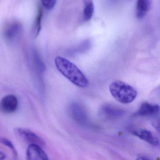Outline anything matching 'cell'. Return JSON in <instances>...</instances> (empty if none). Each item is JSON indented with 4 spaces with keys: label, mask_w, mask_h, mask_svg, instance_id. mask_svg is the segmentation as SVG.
I'll return each mask as SVG.
<instances>
[{
    "label": "cell",
    "mask_w": 160,
    "mask_h": 160,
    "mask_svg": "<svg viewBox=\"0 0 160 160\" xmlns=\"http://www.w3.org/2000/svg\"><path fill=\"white\" fill-rule=\"evenodd\" d=\"M57 0H42L43 6L47 10L53 9L57 3Z\"/></svg>",
    "instance_id": "cell-15"
},
{
    "label": "cell",
    "mask_w": 160,
    "mask_h": 160,
    "mask_svg": "<svg viewBox=\"0 0 160 160\" xmlns=\"http://www.w3.org/2000/svg\"><path fill=\"white\" fill-rule=\"evenodd\" d=\"M151 5V0H138L136 6V16L138 19L146 17Z\"/></svg>",
    "instance_id": "cell-11"
},
{
    "label": "cell",
    "mask_w": 160,
    "mask_h": 160,
    "mask_svg": "<svg viewBox=\"0 0 160 160\" xmlns=\"http://www.w3.org/2000/svg\"><path fill=\"white\" fill-rule=\"evenodd\" d=\"M0 143H1L2 144H3V145H5V146L10 148L12 150L14 155L15 157L18 156L17 152L13 144L10 140L7 139V138H0Z\"/></svg>",
    "instance_id": "cell-14"
},
{
    "label": "cell",
    "mask_w": 160,
    "mask_h": 160,
    "mask_svg": "<svg viewBox=\"0 0 160 160\" xmlns=\"http://www.w3.org/2000/svg\"><path fill=\"white\" fill-rule=\"evenodd\" d=\"M6 155L2 152L0 151V160H4L6 158Z\"/></svg>",
    "instance_id": "cell-17"
},
{
    "label": "cell",
    "mask_w": 160,
    "mask_h": 160,
    "mask_svg": "<svg viewBox=\"0 0 160 160\" xmlns=\"http://www.w3.org/2000/svg\"><path fill=\"white\" fill-rule=\"evenodd\" d=\"M137 159H138V160H149V159H150V158H148L147 156L141 155L140 156H138V158H137Z\"/></svg>",
    "instance_id": "cell-16"
},
{
    "label": "cell",
    "mask_w": 160,
    "mask_h": 160,
    "mask_svg": "<svg viewBox=\"0 0 160 160\" xmlns=\"http://www.w3.org/2000/svg\"><path fill=\"white\" fill-rule=\"evenodd\" d=\"M42 9L41 8H39L35 21L33 23V29H32L33 34L35 37H37L41 32V28H42Z\"/></svg>",
    "instance_id": "cell-13"
},
{
    "label": "cell",
    "mask_w": 160,
    "mask_h": 160,
    "mask_svg": "<svg viewBox=\"0 0 160 160\" xmlns=\"http://www.w3.org/2000/svg\"><path fill=\"white\" fill-rule=\"evenodd\" d=\"M131 133L150 145L154 146L159 145L158 138L149 130L145 129H136L132 130Z\"/></svg>",
    "instance_id": "cell-6"
},
{
    "label": "cell",
    "mask_w": 160,
    "mask_h": 160,
    "mask_svg": "<svg viewBox=\"0 0 160 160\" xmlns=\"http://www.w3.org/2000/svg\"><path fill=\"white\" fill-rule=\"evenodd\" d=\"M27 159L28 160H46L48 158L42 147L36 144H30L27 151Z\"/></svg>",
    "instance_id": "cell-7"
},
{
    "label": "cell",
    "mask_w": 160,
    "mask_h": 160,
    "mask_svg": "<svg viewBox=\"0 0 160 160\" xmlns=\"http://www.w3.org/2000/svg\"><path fill=\"white\" fill-rule=\"evenodd\" d=\"M109 91L114 99L123 104L132 102L136 98L137 92L134 88L123 81L117 80L110 84Z\"/></svg>",
    "instance_id": "cell-2"
},
{
    "label": "cell",
    "mask_w": 160,
    "mask_h": 160,
    "mask_svg": "<svg viewBox=\"0 0 160 160\" xmlns=\"http://www.w3.org/2000/svg\"><path fill=\"white\" fill-rule=\"evenodd\" d=\"M16 134L21 139L30 144H36L41 147L45 146L46 143L42 138L29 129L16 128L14 130Z\"/></svg>",
    "instance_id": "cell-3"
},
{
    "label": "cell",
    "mask_w": 160,
    "mask_h": 160,
    "mask_svg": "<svg viewBox=\"0 0 160 160\" xmlns=\"http://www.w3.org/2000/svg\"><path fill=\"white\" fill-rule=\"evenodd\" d=\"M83 19L88 22L92 18L94 11V4L92 0H83Z\"/></svg>",
    "instance_id": "cell-12"
},
{
    "label": "cell",
    "mask_w": 160,
    "mask_h": 160,
    "mask_svg": "<svg viewBox=\"0 0 160 160\" xmlns=\"http://www.w3.org/2000/svg\"><path fill=\"white\" fill-rule=\"evenodd\" d=\"M71 111L74 119L78 123L85 124L87 123L88 117L86 111L80 105L73 103L71 106Z\"/></svg>",
    "instance_id": "cell-10"
},
{
    "label": "cell",
    "mask_w": 160,
    "mask_h": 160,
    "mask_svg": "<svg viewBox=\"0 0 160 160\" xmlns=\"http://www.w3.org/2000/svg\"><path fill=\"white\" fill-rule=\"evenodd\" d=\"M159 106L157 104H152L145 102L142 103L138 110L134 114L138 117H152L159 113Z\"/></svg>",
    "instance_id": "cell-8"
},
{
    "label": "cell",
    "mask_w": 160,
    "mask_h": 160,
    "mask_svg": "<svg viewBox=\"0 0 160 160\" xmlns=\"http://www.w3.org/2000/svg\"><path fill=\"white\" fill-rule=\"evenodd\" d=\"M18 106V100L16 96L9 94L3 97L0 102V111L5 114H11L17 110Z\"/></svg>",
    "instance_id": "cell-5"
},
{
    "label": "cell",
    "mask_w": 160,
    "mask_h": 160,
    "mask_svg": "<svg viewBox=\"0 0 160 160\" xmlns=\"http://www.w3.org/2000/svg\"><path fill=\"white\" fill-rule=\"evenodd\" d=\"M22 26L17 21L9 24L4 29L3 36L4 39L9 42H14L18 40L22 32Z\"/></svg>",
    "instance_id": "cell-4"
},
{
    "label": "cell",
    "mask_w": 160,
    "mask_h": 160,
    "mask_svg": "<svg viewBox=\"0 0 160 160\" xmlns=\"http://www.w3.org/2000/svg\"><path fill=\"white\" fill-rule=\"evenodd\" d=\"M124 111L121 108L110 104L104 105L101 108V113L104 117L110 119H115L121 117Z\"/></svg>",
    "instance_id": "cell-9"
},
{
    "label": "cell",
    "mask_w": 160,
    "mask_h": 160,
    "mask_svg": "<svg viewBox=\"0 0 160 160\" xmlns=\"http://www.w3.org/2000/svg\"><path fill=\"white\" fill-rule=\"evenodd\" d=\"M55 65L58 70L72 83L80 88H87L89 81L82 72L72 62L61 57H56Z\"/></svg>",
    "instance_id": "cell-1"
}]
</instances>
